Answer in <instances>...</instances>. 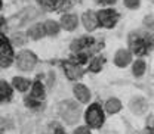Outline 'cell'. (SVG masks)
Segmentation results:
<instances>
[{"mask_svg":"<svg viewBox=\"0 0 154 134\" xmlns=\"http://www.w3.org/2000/svg\"><path fill=\"white\" fill-rule=\"evenodd\" d=\"M59 114L67 124H76L80 118V109H79L77 103L71 102V100H65L59 105Z\"/></svg>","mask_w":154,"mask_h":134,"instance_id":"6da1fadb","label":"cell"},{"mask_svg":"<svg viewBox=\"0 0 154 134\" xmlns=\"http://www.w3.org/2000/svg\"><path fill=\"white\" fill-rule=\"evenodd\" d=\"M37 13L38 12L34 9V7H27V9L21 10L18 15H15V16H12V18L9 19L8 25H9L11 28H19V27H22V25L28 24L31 19L36 18V16H37Z\"/></svg>","mask_w":154,"mask_h":134,"instance_id":"7a4b0ae2","label":"cell"},{"mask_svg":"<svg viewBox=\"0 0 154 134\" xmlns=\"http://www.w3.org/2000/svg\"><path fill=\"white\" fill-rule=\"evenodd\" d=\"M86 121H88V124H89L91 127H94V128H98V127L102 125V122H104V115H102V111H101V108H99L98 105H92V106L88 109V112H86Z\"/></svg>","mask_w":154,"mask_h":134,"instance_id":"3957f363","label":"cell"},{"mask_svg":"<svg viewBox=\"0 0 154 134\" xmlns=\"http://www.w3.org/2000/svg\"><path fill=\"white\" fill-rule=\"evenodd\" d=\"M36 65V56L28 52V50H24L18 55V68L22 71H31Z\"/></svg>","mask_w":154,"mask_h":134,"instance_id":"277c9868","label":"cell"},{"mask_svg":"<svg viewBox=\"0 0 154 134\" xmlns=\"http://www.w3.org/2000/svg\"><path fill=\"white\" fill-rule=\"evenodd\" d=\"M45 97V92H43V86L40 83H36L33 86V90H31V95L27 97V105L28 106H36L38 105Z\"/></svg>","mask_w":154,"mask_h":134,"instance_id":"5b68a950","label":"cell"},{"mask_svg":"<svg viewBox=\"0 0 154 134\" xmlns=\"http://www.w3.org/2000/svg\"><path fill=\"white\" fill-rule=\"evenodd\" d=\"M98 22H101V25H104V27H113L116 22H117V13H116L114 10H110V9H107V10H101L98 15Z\"/></svg>","mask_w":154,"mask_h":134,"instance_id":"8992f818","label":"cell"},{"mask_svg":"<svg viewBox=\"0 0 154 134\" xmlns=\"http://www.w3.org/2000/svg\"><path fill=\"white\" fill-rule=\"evenodd\" d=\"M11 62H12V49L6 41L0 40V65L9 66Z\"/></svg>","mask_w":154,"mask_h":134,"instance_id":"52a82bcc","label":"cell"},{"mask_svg":"<svg viewBox=\"0 0 154 134\" xmlns=\"http://www.w3.org/2000/svg\"><path fill=\"white\" fill-rule=\"evenodd\" d=\"M131 60H132V55H131V52H128V50H125V49H120L117 53H116L114 56V62L117 66H120V68H125L126 65H129L131 63Z\"/></svg>","mask_w":154,"mask_h":134,"instance_id":"ba28073f","label":"cell"},{"mask_svg":"<svg viewBox=\"0 0 154 134\" xmlns=\"http://www.w3.org/2000/svg\"><path fill=\"white\" fill-rule=\"evenodd\" d=\"M131 109H132V112L135 114L141 115L144 114L145 111H147V108H148V103H147V100L144 99V97H135L131 100Z\"/></svg>","mask_w":154,"mask_h":134,"instance_id":"9c48e42d","label":"cell"},{"mask_svg":"<svg viewBox=\"0 0 154 134\" xmlns=\"http://www.w3.org/2000/svg\"><path fill=\"white\" fill-rule=\"evenodd\" d=\"M64 69H65V74H67V77H68L70 80H77V78H80L82 74H83V69H82L79 65L71 63V62L65 63V65H64Z\"/></svg>","mask_w":154,"mask_h":134,"instance_id":"30bf717a","label":"cell"},{"mask_svg":"<svg viewBox=\"0 0 154 134\" xmlns=\"http://www.w3.org/2000/svg\"><path fill=\"white\" fill-rule=\"evenodd\" d=\"M131 47L134 49L135 52H138V53H144L145 49H147V40L134 34V36L131 37Z\"/></svg>","mask_w":154,"mask_h":134,"instance_id":"8fae6325","label":"cell"},{"mask_svg":"<svg viewBox=\"0 0 154 134\" xmlns=\"http://www.w3.org/2000/svg\"><path fill=\"white\" fill-rule=\"evenodd\" d=\"M98 16H96L94 12H86L85 15H83V25H85V28L86 30H89V31H92V30H95L96 27H98Z\"/></svg>","mask_w":154,"mask_h":134,"instance_id":"7c38bea8","label":"cell"},{"mask_svg":"<svg viewBox=\"0 0 154 134\" xmlns=\"http://www.w3.org/2000/svg\"><path fill=\"white\" fill-rule=\"evenodd\" d=\"M74 95H76L77 100H80L82 103L89 102V97H91L89 90H88L83 84H77V86H74Z\"/></svg>","mask_w":154,"mask_h":134,"instance_id":"4fadbf2b","label":"cell"},{"mask_svg":"<svg viewBox=\"0 0 154 134\" xmlns=\"http://www.w3.org/2000/svg\"><path fill=\"white\" fill-rule=\"evenodd\" d=\"M61 25L68 30V31H73L77 27V16L76 15H64L61 18Z\"/></svg>","mask_w":154,"mask_h":134,"instance_id":"5bb4252c","label":"cell"},{"mask_svg":"<svg viewBox=\"0 0 154 134\" xmlns=\"http://www.w3.org/2000/svg\"><path fill=\"white\" fill-rule=\"evenodd\" d=\"M45 34H46V31H45V25H42V24H36V25H33V27L28 30V36H30L31 38H34V40L42 38Z\"/></svg>","mask_w":154,"mask_h":134,"instance_id":"9a60e30c","label":"cell"},{"mask_svg":"<svg viewBox=\"0 0 154 134\" xmlns=\"http://www.w3.org/2000/svg\"><path fill=\"white\" fill-rule=\"evenodd\" d=\"M105 108H107V112L116 114V112H119V111L122 109V103H120V100H117V99H110V100L107 102Z\"/></svg>","mask_w":154,"mask_h":134,"instance_id":"2e32d148","label":"cell"},{"mask_svg":"<svg viewBox=\"0 0 154 134\" xmlns=\"http://www.w3.org/2000/svg\"><path fill=\"white\" fill-rule=\"evenodd\" d=\"M45 31L49 36H55V34H58V31H59V25H58L55 21H48L45 24Z\"/></svg>","mask_w":154,"mask_h":134,"instance_id":"e0dca14e","label":"cell"},{"mask_svg":"<svg viewBox=\"0 0 154 134\" xmlns=\"http://www.w3.org/2000/svg\"><path fill=\"white\" fill-rule=\"evenodd\" d=\"M14 86H15L18 90H21V92H25V90L28 89V86H30V81L25 80V78L17 77V78H14Z\"/></svg>","mask_w":154,"mask_h":134,"instance_id":"ac0fdd59","label":"cell"},{"mask_svg":"<svg viewBox=\"0 0 154 134\" xmlns=\"http://www.w3.org/2000/svg\"><path fill=\"white\" fill-rule=\"evenodd\" d=\"M65 0H40L42 4H45L48 9H58L61 7V4H64Z\"/></svg>","mask_w":154,"mask_h":134,"instance_id":"d6986e66","label":"cell"},{"mask_svg":"<svg viewBox=\"0 0 154 134\" xmlns=\"http://www.w3.org/2000/svg\"><path fill=\"white\" fill-rule=\"evenodd\" d=\"M145 72V63L142 60H136L134 63V74L136 77H141Z\"/></svg>","mask_w":154,"mask_h":134,"instance_id":"ffe728a7","label":"cell"},{"mask_svg":"<svg viewBox=\"0 0 154 134\" xmlns=\"http://www.w3.org/2000/svg\"><path fill=\"white\" fill-rule=\"evenodd\" d=\"M9 96H11V87L6 83L0 81V99H6Z\"/></svg>","mask_w":154,"mask_h":134,"instance_id":"44dd1931","label":"cell"},{"mask_svg":"<svg viewBox=\"0 0 154 134\" xmlns=\"http://www.w3.org/2000/svg\"><path fill=\"white\" fill-rule=\"evenodd\" d=\"M12 41H14V44H17V46H22V44H25L27 37H25L22 33H18V34H14V36H12Z\"/></svg>","mask_w":154,"mask_h":134,"instance_id":"7402d4cb","label":"cell"},{"mask_svg":"<svg viewBox=\"0 0 154 134\" xmlns=\"http://www.w3.org/2000/svg\"><path fill=\"white\" fill-rule=\"evenodd\" d=\"M144 25L148 27V28H151V30H154V15L145 16V19H144Z\"/></svg>","mask_w":154,"mask_h":134,"instance_id":"603a6c76","label":"cell"},{"mask_svg":"<svg viewBox=\"0 0 154 134\" xmlns=\"http://www.w3.org/2000/svg\"><path fill=\"white\" fill-rule=\"evenodd\" d=\"M101 63H102L101 59H95V60L92 62V65H91V71H92V72H98V71L101 69V66H102Z\"/></svg>","mask_w":154,"mask_h":134,"instance_id":"cb8c5ba5","label":"cell"},{"mask_svg":"<svg viewBox=\"0 0 154 134\" xmlns=\"http://www.w3.org/2000/svg\"><path fill=\"white\" fill-rule=\"evenodd\" d=\"M125 4L129 9H138L139 7V0H125Z\"/></svg>","mask_w":154,"mask_h":134,"instance_id":"d4e9b609","label":"cell"},{"mask_svg":"<svg viewBox=\"0 0 154 134\" xmlns=\"http://www.w3.org/2000/svg\"><path fill=\"white\" fill-rule=\"evenodd\" d=\"M74 134H91V131H89L88 127H79L76 131H74Z\"/></svg>","mask_w":154,"mask_h":134,"instance_id":"484cf974","label":"cell"},{"mask_svg":"<svg viewBox=\"0 0 154 134\" xmlns=\"http://www.w3.org/2000/svg\"><path fill=\"white\" fill-rule=\"evenodd\" d=\"M147 124H148V127H150V128H153L154 130V116H150V118H148Z\"/></svg>","mask_w":154,"mask_h":134,"instance_id":"4316f807","label":"cell"},{"mask_svg":"<svg viewBox=\"0 0 154 134\" xmlns=\"http://www.w3.org/2000/svg\"><path fill=\"white\" fill-rule=\"evenodd\" d=\"M52 77H54V74H52V72H51V74H49V86H51V84H52V80H54V78H52Z\"/></svg>","mask_w":154,"mask_h":134,"instance_id":"83f0119b","label":"cell"},{"mask_svg":"<svg viewBox=\"0 0 154 134\" xmlns=\"http://www.w3.org/2000/svg\"><path fill=\"white\" fill-rule=\"evenodd\" d=\"M98 1H104V3H111V1H114V0H98Z\"/></svg>","mask_w":154,"mask_h":134,"instance_id":"f1b7e54d","label":"cell"},{"mask_svg":"<svg viewBox=\"0 0 154 134\" xmlns=\"http://www.w3.org/2000/svg\"><path fill=\"white\" fill-rule=\"evenodd\" d=\"M0 7H2V0H0Z\"/></svg>","mask_w":154,"mask_h":134,"instance_id":"f546056e","label":"cell"},{"mask_svg":"<svg viewBox=\"0 0 154 134\" xmlns=\"http://www.w3.org/2000/svg\"><path fill=\"white\" fill-rule=\"evenodd\" d=\"M151 134H154V130H153V133H151Z\"/></svg>","mask_w":154,"mask_h":134,"instance_id":"4dcf8cb0","label":"cell"}]
</instances>
